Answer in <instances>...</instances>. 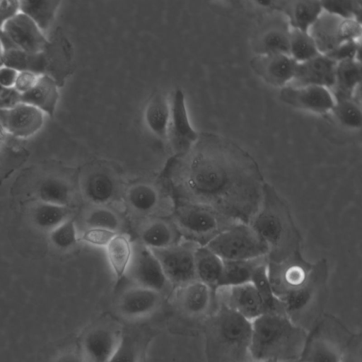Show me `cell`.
<instances>
[{
  "instance_id": "6da1fadb",
  "label": "cell",
  "mask_w": 362,
  "mask_h": 362,
  "mask_svg": "<svg viewBox=\"0 0 362 362\" xmlns=\"http://www.w3.org/2000/svg\"><path fill=\"white\" fill-rule=\"evenodd\" d=\"M187 187L201 203L232 221L250 223L267 182L254 157L221 135L199 134L191 151Z\"/></svg>"
},
{
  "instance_id": "7a4b0ae2",
  "label": "cell",
  "mask_w": 362,
  "mask_h": 362,
  "mask_svg": "<svg viewBox=\"0 0 362 362\" xmlns=\"http://www.w3.org/2000/svg\"><path fill=\"white\" fill-rule=\"evenodd\" d=\"M249 224L268 247L267 262L279 263L301 252V235L290 208L267 182L259 209Z\"/></svg>"
},
{
  "instance_id": "3957f363",
  "label": "cell",
  "mask_w": 362,
  "mask_h": 362,
  "mask_svg": "<svg viewBox=\"0 0 362 362\" xmlns=\"http://www.w3.org/2000/svg\"><path fill=\"white\" fill-rule=\"evenodd\" d=\"M252 322L250 354L252 362H298L308 332L286 314L267 313Z\"/></svg>"
},
{
  "instance_id": "277c9868",
  "label": "cell",
  "mask_w": 362,
  "mask_h": 362,
  "mask_svg": "<svg viewBox=\"0 0 362 362\" xmlns=\"http://www.w3.org/2000/svg\"><path fill=\"white\" fill-rule=\"evenodd\" d=\"M252 322L216 303L204 326L207 362H252L250 354Z\"/></svg>"
},
{
  "instance_id": "5b68a950",
  "label": "cell",
  "mask_w": 362,
  "mask_h": 362,
  "mask_svg": "<svg viewBox=\"0 0 362 362\" xmlns=\"http://www.w3.org/2000/svg\"><path fill=\"white\" fill-rule=\"evenodd\" d=\"M329 265L320 259L313 264L305 284L281 302L286 315L308 333L323 316L328 296Z\"/></svg>"
},
{
  "instance_id": "8992f818",
  "label": "cell",
  "mask_w": 362,
  "mask_h": 362,
  "mask_svg": "<svg viewBox=\"0 0 362 362\" xmlns=\"http://www.w3.org/2000/svg\"><path fill=\"white\" fill-rule=\"evenodd\" d=\"M222 260H251L267 257L268 247L249 223H235L206 245Z\"/></svg>"
},
{
  "instance_id": "52a82bcc",
  "label": "cell",
  "mask_w": 362,
  "mask_h": 362,
  "mask_svg": "<svg viewBox=\"0 0 362 362\" xmlns=\"http://www.w3.org/2000/svg\"><path fill=\"white\" fill-rule=\"evenodd\" d=\"M354 336L332 317H324L308 333L302 362H341Z\"/></svg>"
},
{
  "instance_id": "ba28073f",
  "label": "cell",
  "mask_w": 362,
  "mask_h": 362,
  "mask_svg": "<svg viewBox=\"0 0 362 362\" xmlns=\"http://www.w3.org/2000/svg\"><path fill=\"white\" fill-rule=\"evenodd\" d=\"M320 53L327 54L341 43L360 40L361 23L323 11L309 30Z\"/></svg>"
},
{
  "instance_id": "9c48e42d",
  "label": "cell",
  "mask_w": 362,
  "mask_h": 362,
  "mask_svg": "<svg viewBox=\"0 0 362 362\" xmlns=\"http://www.w3.org/2000/svg\"><path fill=\"white\" fill-rule=\"evenodd\" d=\"M313 264L303 257L301 252L279 263L267 262V275L275 296L281 301L303 286Z\"/></svg>"
},
{
  "instance_id": "30bf717a",
  "label": "cell",
  "mask_w": 362,
  "mask_h": 362,
  "mask_svg": "<svg viewBox=\"0 0 362 362\" xmlns=\"http://www.w3.org/2000/svg\"><path fill=\"white\" fill-rule=\"evenodd\" d=\"M198 245L175 243L151 250L158 259L170 284L182 286L195 279V250Z\"/></svg>"
},
{
  "instance_id": "8fae6325",
  "label": "cell",
  "mask_w": 362,
  "mask_h": 362,
  "mask_svg": "<svg viewBox=\"0 0 362 362\" xmlns=\"http://www.w3.org/2000/svg\"><path fill=\"white\" fill-rule=\"evenodd\" d=\"M42 54L45 66L43 75L52 78L59 88L64 86L76 65L74 47L60 27L48 37Z\"/></svg>"
},
{
  "instance_id": "7c38bea8",
  "label": "cell",
  "mask_w": 362,
  "mask_h": 362,
  "mask_svg": "<svg viewBox=\"0 0 362 362\" xmlns=\"http://www.w3.org/2000/svg\"><path fill=\"white\" fill-rule=\"evenodd\" d=\"M177 220L182 228L204 240V245L218 233L238 223L230 221L211 207L201 203L181 211Z\"/></svg>"
},
{
  "instance_id": "4fadbf2b",
  "label": "cell",
  "mask_w": 362,
  "mask_h": 362,
  "mask_svg": "<svg viewBox=\"0 0 362 362\" xmlns=\"http://www.w3.org/2000/svg\"><path fill=\"white\" fill-rule=\"evenodd\" d=\"M189 122L185 95L177 88L170 100V119L168 136L177 156L187 155L199 138Z\"/></svg>"
},
{
  "instance_id": "5bb4252c",
  "label": "cell",
  "mask_w": 362,
  "mask_h": 362,
  "mask_svg": "<svg viewBox=\"0 0 362 362\" xmlns=\"http://www.w3.org/2000/svg\"><path fill=\"white\" fill-rule=\"evenodd\" d=\"M127 274L136 286L160 293L170 284L153 252L141 243L133 245V255Z\"/></svg>"
},
{
  "instance_id": "9a60e30c",
  "label": "cell",
  "mask_w": 362,
  "mask_h": 362,
  "mask_svg": "<svg viewBox=\"0 0 362 362\" xmlns=\"http://www.w3.org/2000/svg\"><path fill=\"white\" fill-rule=\"evenodd\" d=\"M279 98L286 105L317 115L331 112L334 100L331 91L318 86H286L280 88Z\"/></svg>"
},
{
  "instance_id": "2e32d148",
  "label": "cell",
  "mask_w": 362,
  "mask_h": 362,
  "mask_svg": "<svg viewBox=\"0 0 362 362\" xmlns=\"http://www.w3.org/2000/svg\"><path fill=\"white\" fill-rule=\"evenodd\" d=\"M216 303H221L252 322L267 313L265 305L252 282L217 289Z\"/></svg>"
},
{
  "instance_id": "e0dca14e",
  "label": "cell",
  "mask_w": 362,
  "mask_h": 362,
  "mask_svg": "<svg viewBox=\"0 0 362 362\" xmlns=\"http://www.w3.org/2000/svg\"><path fill=\"white\" fill-rule=\"evenodd\" d=\"M45 115L36 107L20 102L10 108H0V123L6 134L24 139L42 129Z\"/></svg>"
},
{
  "instance_id": "ac0fdd59",
  "label": "cell",
  "mask_w": 362,
  "mask_h": 362,
  "mask_svg": "<svg viewBox=\"0 0 362 362\" xmlns=\"http://www.w3.org/2000/svg\"><path fill=\"white\" fill-rule=\"evenodd\" d=\"M298 63L281 53L255 54L250 62L252 71L267 84L281 88L292 82Z\"/></svg>"
},
{
  "instance_id": "d6986e66",
  "label": "cell",
  "mask_w": 362,
  "mask_h": 362,
  "mask_svg": "<svg viewBox=\"0 0 362 362\" xmlns=\"http://www.w3.org/2000/svg\"><path fill=\"white\" fill-rule=\"evenodd\" d=\"M122 334L108 325L90 328L82 337L78 348L86 362H108Z\"/></svg>"
},
{
  "instance_id": "ffe728a7",
  "label": "cell",
  "mask_w": 362,
  "mask_h": 362,
  "mask_svg": "<svg viewBox=\"0 0 362 362\" xmlns=\"http://www.w3.org/2000/svg\"><path fill=\"white\" fill-rule=\"evenodd\" d=\"M161 301L162 293L134 285L126 289L119 296L117 310L125 320H139L156 313Z\"/></svg>"
},
{
  "instance_id": "44dd1931",
  "label": "cell",
  "mask_w": 362,
  "mask_h": 362,
  "mask_svg": "<svg viewBox=\"0 0 362 362\" xmlns=\"http://www.w3.org/2000/svg\"><path fill=\"white\" fill-rule=\"evenodd\" d=\"M1 30L18 49L28 53H41L48 42L47 35L31 19L21 12L7 22Z\"/></svg>"
},
{
  "instance_id": "7402d4cb",
  "label": "cell",
  "mask_w": 362,
  "mask_h": 362,
  "mask_svg": "<svg viewBox=\"0 0 362 362\" xmlns=\"http://www.w3.org/2000/svg\"><path fill=\"white\" fill-rule=\"evenodd\" d=\"M177 300L181 310L192 317L208 316L216 306L215 293L198 279L180 287Z\"/></svg>"
},
{
  "instance_id": "603a6c76",
  "label": "cell",
  "mask_w": 362,
  "mask_h": 362,
  "mask_svg": "<svg viewBox=\"0 0 362 362\" xmlns=\"http://www.w3.org/2000/svg\"><path fill=\"white\" fill-rule=\"evenodd\" d=\"M337 62L326 54L315 57L298 63L293 81L296 86H318L329 90L334 83Z\"/></svg>"
},
{
  "instance_id": "cb8c5ba5",
  "label": "cell",
  "mask_w": 362,
  "mask_h": 362,
  "mask_svg": "<svg viewBox=\"0 0 362 362\" xmlns=\"http://www.w3.org/2000/svg\"><path fill=\"white\" fill-rule=\"evenodd\" d=\"M290 25L286 17L272 19L265 24L255 39L256 54H288Z\"/></svg>"
},
{
  "instance_id": "d4e9b609",
  "label": "cell",
  "mask_w": 362,
  "mask_h": 362,
  "mask_svg": "<svg viewBox=\"0 0 362 362\" xmlns=\"http://www.w3.org/2000/svg\"><path fill=\"white\" fill-rule=\"evenodd\" d=\"M59 88L52 78L41 75L30 91L21 95L20 102L33 106L45 115L52 117L59 98Z\"/></svg>"
},
{
  "instance_id": "484cf974",
  "label": "cell",
  "mask_w": 362,
  "mask_h": 362,
  "mask_svg": "<svg viewBox=\"0 0 362 362\" xmlns=\"http://www.w3.org/2000/svg\"><path fill=\"white\" fill-rule=\"evenodd\" d=\"M362 78L361 61L350 59L337 63L334 83L330 91L334 101L354 98Z\"/></svg>"
},
{
  "instance_id": "4316f807",
  "label": "cell",
  "mask_w": 362,
  "mask_h": 362,
  "mask_svg": "<svg viewBox=\"0 0 362 362\" xmlns=\"http://www.w3.org/2000/svg\"><path fill=\"white\" fill-rule=\"evenodd\" d=\"M223 261L206 245H198L195 250L197 279L208 285L215 293L218 288Z\"/></svg>"
},
{
  "instance_id": "83f0119b",
  "label": "cell",
  "mask_w": 362,
  "mask_h": 362,
  "mask_svg": "<svg viewBox=\"0 0 362 362\" xmlns=\"http://www.w3.org/2000/svg\"><path fill=\"white\" fill-rule=\"evenodd\" d=\"M291 28L309 32L322 13L321 1L301 0L288 2L284 8Z\"/></svg>"
},
{
  "instance_id": "f1b7e54d",
  "label": "cell",
  "mask_w": 362,
  "mask_h": 362,
  "mask_svg": "<svg viewBox=\"0 0 362 362\" xmlns=\"http://www.w3.org/2000/svg\"><path fill=\"white\" fill-rule=\"evenodd\" d=\"M105 250L108 264L119 281L127 275L133 255V245L127 235L117 233Z\"/></svg>"
},
{
  "instance_id": "f546056e",
  "label": "cell",
  "mask_w": 362,
  "mask_h": 362,
  "mask_svg": "<svg viewBox=\"0 0 362 362\" xmlns=\"http://www.w3.org/2000/svg\"><path fill=\"white\" fill-rule=\"evenodd\" d=\"M69 218L67 206L39 201L34 204L30 211V221L33 226L46 234Z\"/></svg>"
},
{
  "instance_id": "4dcf8cb0",
  "label": "cell",
  "mask_w": 362,
  "mask_h": 362,
  "mask_svg": "<svg viewBox=\"0 0 362 362\" xmlns=\"http://www.w3.org/2000/svg\"><path fill=\"white\" fill-rule=\"evenodd\" d=\"M37 201L67 206L71 202L72 191L63 178L49 175L40 181L35 188Z\"/></svg>"
},
{
  "instance_id": "1f68e13d",
  "label": "cell",
  "mask_w": 362,
  "mask_h": 362,
  "mask_svg": "<svg viewBox=\"0 0 362 362\" xmlns=\"http://www.w3.org/2000/svg\"><path fill=\"white\" fill-rule=\"evenodd\" d=\"M170 119V102L162 94H156L148 103L144 120L148 129L160 139L168 136Z\"/></svg>"
},
{
  "instance_id": "d6a6232c",
  "label": "cell",
  "mask_w": 362,
  "mask_h": 362,
  "mask_svg": "<svg viewBox=\"0 0 362 362\" xmlns=\"http://www.w3.org/2000/svg\"><path fill=\"white\" fill-rule=\"evenodd\" d=\"M83 191L89 202L102 206L114 198L116 192L115 183L107 173L95 172L85 179Z\"/></svg>"
},
{
  "instance_id": "836d02e7",
  "label": "cell",
  "mask_w": 362,
  "mask_h": 362,
  "mask_svg": "<svg viewBox=\"0 0 362 362\" xmlns=\"http://www.w3.org/2000/svg\"><path fill=\"white\" fill-rule=\"evenodd\" d=\"M267 260V257L251 260H223V268L217 289L251 282L255 269Z\"/></svg>"
},
{
  "instance_id": "e575fe53",
  "label": "cell",
  "mask_w": 362,
  "mask_h": 362,
  "mask_svg": "<svg viewBox=\"0 0 362 362\" xmlns=\"http://www.w3.org/2000/svg\"><path fill=\"white\" fill-rule=\"evenodd\" d=\"M60 1H19L20 12L27 16L46 35L51 28Z\"/></svg>"
},
{
  "instance_id": "d590c367",
  "label": "cell",
  "mask_w": 362,
  "mask_h": 362,
  "mask_svg": "<svg viewBox=\"0 0 362 362\" xmlns=\"http://www.w3.org/2000/svg\"><path fill=\"white\" fill-rule=\"evenodd\" d=\"M140 239V243L151 250L163 249L176 243L173 227L163 220H155L145 226Z\"/></svg>"
},
{
  "instance_id": "8d00e7d4",
  "label": "cell",
  "mask_w": 362,
  "mask_h": 362,
  "mask_svg": "<svg viewBox=\"0 0 362 362\" xmlns=\"http://www.w3.org/2000/svg\"><path fill=\"white\" fill-rule=\"evenodd\" d=\"M126 199L134 211L140 214H148L158 206L160 195L154 186L145 182H139L129 187L126 193Z\"/></svg>"
},
{
  "instance_id": "74e56055",
  "label": "cell",
  "mask_w": 362,
  "mask_h": 362,
  "mask_svg": "<svg viewBox=\"0 0 362 362\" xmlns=\"http://www.w3.org/2000/svg\"><path fill=\"white\" fill-rule=\"evenodd\" d=\"M3 65L19 71H31L43 75L45 71L43 57L41 53L30 54L19 49L3 52Z\"/></svg>"
},
{
  "instance_id": "f35d334b",
  "label": "cell",
  "mask_w": 362,
  "mask_h": 362,
  "mask_svg": "<svg viewBox=\"0 0 362 362\" xmlns=\"http://www.w3.org/2000/svg\"><path fill=\"white\" fill-rule=\"evenodd\" d=\"M320 52L309 32L291 28L288 55L297 63L307 61Z\"/></svg>"
},
{
  "instance_id": "ab89813d",
  "label": "cell",
  "mask_w": 362,
  "mask_h": 362,
  "mask_svg": "<svg viewBox=\"0 0 362 362\" xmlns=\"http://www.w3.org/2000/svg\"><path fill=\"white\" fill-rule=\"evenodd\" d=\"M267 260L255 270L251 282L259 292L267 309V313H285L282 303L275 296L271 287L267 269Z\"/></svg>"
},
{
  "instance_id": "60d3db41",
  "label": "cell",
  "mask_w": 362,
  "mask_h": 362,
  "mask_svg": "<svg viewBox=\"0 0 362 362\" xmlns=\"http://www.w3.org/2000/svg\"><path fill=\"white\" fill-rule=\"evenodd\" d=\"M342 126L356 129L362 124L361 104L354 98L334 101L330 112Z\"/></svg>"
},
{
  "instance_id": "b9f144b4",
  "label": "cell",
  "mask_w": 362,
  "mask_h": 362,
  "mask_svg": "<svg viewBox=\"0 0 362 362\" xmlns=\"http://www.w3.org/2000/svg\"><path fill=\"white\" fill-rule=\"evenodd\" d=\"M49 245L58 251H66L79 242L75 221L69 218L47 234Z\"/></svg>"
},
{
  "instance_id": "7bdbcfd3",
  "label": "cell",
  "mask_w": 362,
  "mask_h": 362,
  "mask_svg": "<svg viewBox=\"0 0 362 362\" xmlns=\"http://www.w3.org/2000/svg\"><path fill=\"white\" fill-rule=\"evenodd\" d=\"M86 228H99L118 233L120 219L110 209L99 206L90 210L85 218Z\"/></svg>"
},
{
  "instance_id": "ee69618b",
  "label": "cell",
  "mask_w": 362,
  "mask_h": 362,
  "mask_svg": "<svg viewBox=\"0 0 362 362\" xmlns=\"http://www.w3.org/2000/svg\"><path fill=\"white\" fill-rule=\"evenodd\" d=\"M323 11L343 19H354L361 23V1L327 0L321 1Z\"/></svg>"
},
{
  "instance_id": "f6af8a7d",
  "label": "cell",
  "mask_w": 362,
  "mask_h": 362,
  "mask_svg": "<svg viewBox=\"0 0 362 362\" xmlns=\"http://www.w3.org/2000/svg\"><path fill=\"white\" fill-rule=\"evenodd\" d=\"M141 348L130 335L122 334L120 341L108 362H140Z\"/></svg>"
},
{
  "instance_id": "bcb514c9",
  "label": "cell",
  "mask_w": 362,
  "mask_h": 362,
  "mask_svg": "<svg viewBox=\"0 0 362 362\" xmlns=\"http://www.w3.org/2000/svg\"><path fill=\"white\" fill-rule=\"evenodd\" d=\"M361 39L346 41L327 54L335 62L356 59L361 61Z\"/></svg>"
},
{
  "instance_id": "7dc6e473",
  "label": "cell",
  "mask_w": 362,
  "mask_h": 362,
  "mask_svg": "<svg viewBox=\"0 0 362 362\" xmlns=\"http://www.w3.org/2000/svg\"><path fill=\"white\" fill-rule=\"evenodd\" d=\"M117 233L103 229L88 228L79 235V241L90 246L105 248Z\"/></svg>"
},
{
  "instance_id": "c3c4849f",
  "label": "cell",
  "mask_w": 362,
  "mask_h": 362,
  "mask_svg": "<svg viewBox=\"0 0 362 362\" xmlns=\"http://www.w3.org/2000/svg\"><path fill=\"white\" fill-rule=\"evenodd\" d=\"M40 76L31 71H19L13 89L20 95L25 94L35 86Z\"/></svg>"
},
{
  "instance_id": "681fc988",
  "label": "cell",
  "mask_w": 362,
  "mask_h": 362,
  "mask_svg": "<svg viewBox=\"0 0 362 362\" xmlns=\"http://www.w3.org/2000/svg\"><path fill=\"white\" fill-rule=\"evenodd\" d=\"M19 12V1L0 0V30Z\"/></svg>"
},
{
  "instance_id": "f907efd6",
  "label": "cell",
  "mask_w": 362,
  "mask_h": 362,
  "mask_svg": "<svg viewBox=\"0 0 362 362\" xmlns=\"http://www.w3.org/2000/svg\"><path fill=\"white\" fill-rule=\"evenodd\" d=\"M361 341L354 336L344 352L341 362H361Z\"/></svg>"
},
{
  "instance_id": "816d5d0a",
  "label": "cell",
  "mask_w": 362,
  "mask_h": 362,
  "mask_svg": "<svg viewBox=\"0 0 362 362\" xmlns=\"http://www.w3.org/2000/svg\"><path fill=\"white\" fill-rule=\"evenodd\" d=\"M18 71L5 65L0 66V86L5 89L13 88Z\"/></svg>"
},
{
  "instance_id": "f5cc1de1",
  "label": "cell",
  "mask_w": 362,
  "mask_h": 362,
  "mask_svg": "<svg viewBox=\"0 0 362 362\" xmlns=\"http://www.w3.org/2000/svg\"><path fill=\"white\" fill-rule=\"evenodd\" d=\"M52 362H86L79 349H67L59 353Z\"/></svg>"
},
{
  "instance_id": "db71d44e",
  "label": "cell",
  "mask_w": 362,
  "mask_h": 362,
  "mask_svg": "<svg viewBox=\"0 0 362 362\" xmlns=\"http://www.w3.org/2000/svg\"><path fill=\"white\" fill-rule=\"evenodd\" d=\"M6 133L0 123V141H4Z\"/></svg>"
},
{
  "instance_id": "11a10c76",
  "label": "cell",
  "mask_w": 362,
  "mask_h": 362,
  "mask_svg": "<svg viewBox=\"0 0 362 362\" xmlns=\"http://www.w3.org/2000/svg\"><path fill=\"white\" fill-rule=\"evenodd\" d=\"M8 89H5L0 86V98L4 96L6 94V93L8 91Z\"/></svg>"
},
{
  "instance_id": "9f6ffc18",
  "label": "cell",
  "mask_w": 362,
  "mask_h": 362,
  "mask_svg": "<svg viewBox=\"0 0 362 362\" xmlns=\"http://www.w3.org/2000/svg\"><path fill=\"white\" fill-rule=\"evenodd\" d=\"M2 54H3V50H2V48H1V43H0V66L3 65V63H2Z\"/></svg>"
},
{
  "instance_id": "6f0895ef",
  "label": "cell",
  "mask_w": 362,
  "mask_h": 362,
  "mask_svg": "<svg viewBox=\"0 0 362 362\" xmlns=\"http://www.w3.org/2000/svg\"><path fill=\"white\" fill-rule=\"evenodd\" d=\"M3 144H4V141H0V157H1V153H2Z\"/></svg>"
},
{
  "instance_id": "680465c9",
  "label": "cell",
  "mask_w": 362,
  "mask_h": 362,
  "mask_svg": "<svg viewBox=\"0 0 362 362\" xmlns=\"http://www.w3.org/2000/svg\"><path fill=\"white\" fill-rule=\"evenodd\" d=\"M264 362H278V361H264Z\"/></svg>"
},
{
  "instance_id": "91938a15",
  "label": "cell",
  "mask_w": 362,
  "mask_h": 362,
  "mask_svg": "<svg viewBox=\"0 0 362 362\" xmlns=\"http://www.w3.org/2000/svg\"><path fill=\"white\" fill-rule=\"evenodd\" d=\"M298 362H302V361H298Z\"/></svg>"
}]
</instances>
